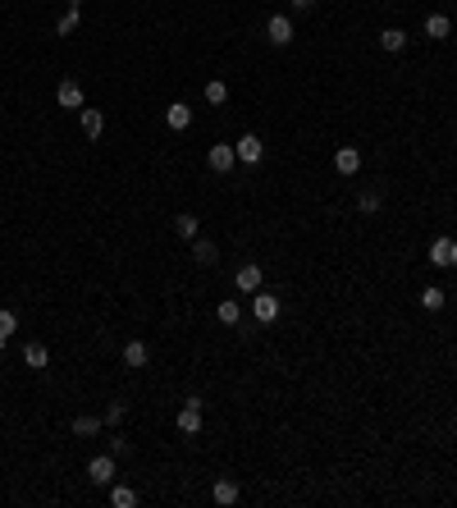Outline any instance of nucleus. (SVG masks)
I'll return each instance as SVG.
<instances>
[{
  "instance_id": "2",
  "label": "nucleus",
  "mask_w": 457,
  "mask_h": 508,
  "mask_svg": "<svg viewBox=\"0 0 457 508\" xmlns=\"http://www.w3.org/2000/svg\"><path fill=\"white\" fill-rule=\"evenodd\" d=\"M430 261L439 270H453L457 266V238H449V233H444V238H434L430 243Z\"/></svg>"
},
{
  "instance_id": "20",
  "label": "nucleus",
  "mask_w": 457,
  "mask_h": 508,
  "mask_svg": "<svg viewBox=\"0 0 457 508\" xmlns=\"http://www.w3.org/2000/svg\"><path fill=\"white\" fill-rule=\"evenodd\" d=\"M110 504L114 508H138V490H133V485H110Z\"/></svg>"
},
{
  "instance_id": "19",
  "label": "nucleus",
  "mask_w": 457,
  "mask_h": 508,
  "mask_svg": "<svg viewBox=\"0 0 457 508\" xmlns=\"http://www.w3.org/2000/svg\"><path fill=\"white\" fill-rule=\"evenodd\" d=\"M449 33H453L449 14H430V18H425V37H434V42H444Z\"/></svg>"
},
{
  "instance_id": "29",
  "label": "nucleus",
  "mask_w": 457,
  "mask_h": 508,
  "mask_svg": "<svg viewBox=\"0 0 457 508\" xmlns=\"http://www.w3.org/2000/svg\"><path fill=\"white\" fill-rule=\"evenodd\" d=\"M110 454H114V458H124V454H129V439L114 435V439H110Z\"/></svg>"
},
{
  "instance_id": "26",
  "label": "nucleus",
  "mask_w": 457,
  "mask_h": 508,
  "mask_svg": "<svg viewBox=\"0 0 457 508\" xmlns=\"http://www.w3.org/2000/svg\"><path fill=\"white\" fill-rule=\"evenodd\" d=\"M215 316L225 321V325H238V321H242V307H238V302L229 298V302H220V307H215Z\"/></svg>"
},
{
  "instance_id": "25",
  "label": "nucleus",
  "mask_w": 457,
  "mask_h": 508,
  "mask_svg": "<svg viewBox=\"0 0 457 508\" xmlns=\"http://www.w3.org/2000/svg\"><path fill=\"white\" fill-rule=\"evenodd\" d=\"M14 330H18V316H14V311H5V307H0V348H5L9 339H14Z\"/></svg>"
},
{
  "instance_id": "24",
  "label": "nucleus",
  "mask_w": 457,
  "mask_h": 508,
  "mask_svg": "<svg viewBox=\"0 0 457 508\" xmlns=\"http://www.w3.org/2000/svg\"><path fill=\"white\" fill-rule=\"evenodd\" d=\"M380 46H384V51H403V46H407V33H403V28H384V33H380Z\"/></svg>"
},
{
  "instance_id": "10",
  "label": "nucleus",
  "mask_w": 457,
  "mask_h": 508,
  "mask_svg": "<svg viewBox=\"0 0 457 508\" xmlns=\"http://www.w3.org/2000/svg\"><path fill=\"white\" fill-rule=\"evenodd\" d=\"M147 362H151V348L142 344V339H129V344H124V366H129V371H142Z\"/></svg>"
},
{
  "instance_id": "15",
  "label": "nucleus",
  "mask_w": 457,
  "mask_h": 508,
  "mask_svg": "<svg viewBox=\"0 0 457 508\" xmlns=\"http://www.w3.org/2000/svg\"><path fill=\"white\" fill-rule=\"evenodd\" d=\"M78 23H83V0H69V9H64V18L55 23V33H60V37H69Z\"/></svg>"
},
{
  "instance_id": "6",
  "label": "nucleus",
  "mask_w": 457,
  "mask_h": 508,
  "mask_svg": "<svg viewBox=\"0 0 457 508\" xmlns=\"http://www.w3.org/2000/svg\"><path fill=\"white\" fill-rule=\"evenodd\" d=\"M233 161H238V151H233L229 142H215V146L206 151V165H210L215 174H229V170H233Z\"/></svg>"
},
{
  "instance_id": "27",
  "label": "nucleus",
  "mask_w": 457,
  "mask_h": 508,
  "mask_svg": "<svg viewBox=\"0 0 457 508\" xmlns=\"http://www.w3.org/2000/svg\"><path fill=\"white\" fill-rule=\"evenodd\" d=\"M124 417H129V403H119V398H114V403L105 408V417H101V422H105V426H119Z\"/></svg>"
},
{
  "instance_id": "8",
  "label": "nucleus",
  "mask_w": 457,
  "mask_h": 508,
  "mask_svg": "<svg viewBox=\"0 0 457 508\" xmlns=\"http://www.w3.org/2000/svg\"><path fill=\"white\" fill-rule=\"evenodd\" d=\"M233 284H238V293H256V289H266V275H261V266H238V275H233Z\"/></svg>"
},
{
  "instance_id": "13",
  "label": "nucleus",
  "mask_w": 457,
  "mask_h": 508,
  "mask_svg": "<svg viewBox=\"0 0 457 508\" xmlns=\"http://www.w3.org/2000/svg\"><path fill=\"white\" fill-rule=\"evenodd\" d=\"M23 362L32 366V371H46V366H51V353H46V344H37V339H32V344H23Z\"/></svg>"
},
{
  "instance_id": "5",
  "label": "nucleus",
  "mask_w": 457,
  "mask_h": 508,
  "mask_svg": "<svg viewBox=\"0 0 457 508\" xmlns=\"http://www.w3.org/2000/svg\"><path fill=\"white\" fill-rule=\"evenodd\" d=\"M233 151H238V161H247V165H261V156H266V142H261L256 133H242V138L233 142Z\"/></svg>"
},
{
  "instance_id": "1",
  "label": "nucleus",
  "mask_w": 457,
  "mask_h": 508,
  "mask_svg": "<svg viewBox=\"0 0 457 508\" xmlns=\"http://www.w3.org/2000/svg\"><path fill=\"white\" fill-rule=\"evenodd\" d=\"M251 316H256L261 325H275V321H279V298H275V293H266V289H256V293H251Z\"/></svg>"
},
{
  "instance_id": "30",
  "label": "nucleus",
  "mask_w": 457,
  "mask_h": 508,
  "mask_svg": "<svg viewBox=\"0 0 457 508\" xmlns=\"http://www.w3.org/2000/svg\"><path fill=\"white\" fill-rule=\"evenodd\" d=\"M288 5H293V14H307V9L316 5V0H288Z\"/></svg>"
},
{
  "instance_id": "14",
  "label": "nucleus",
  "mask_w": 457,
  "mask_h": 508,
  "mask_svg": "<svg viewBox=\"0 0 457 508\" xmlns=\"http://www.w3.org/2000/svg\"><path fill=\"white\" fill-rule=\"evenodd\" d=\"M165 124H170V129H188V124H192V105L188 101H174L170 110H165Z\"/></svg>"
},
{
  "instance_id": "11",
  "label": "nucleus",
  "mask_w": 457,
  "mask_h": 508,
  "mask_svg": "<svg viewBox=\"0 0 457 508\" xmlns=\"http://www.w3.org/2000/svg\"><path fill=\"white\" fill-rule=\"evenodd\" d=\"M334 170L352 179V174L362 170V151H357V146H338V151H334Z\"/></svg>"
},
{
  "instance_id": "3",
  "label": "nucleus",
  "mask_w": 457,
  "mask_h": 508,
  "mask_svg": "<svg viewBox=\"0 0 457 508\" xmlns=\"http://www.w3.org/2000/svg\"><path fill=\"white\" fill-rule=\"evenodd\" d=\"M87 481L92 485H114V454H101L87 463Z\"/></svg>"
},
{
  "instance_id": "7",
  "label": "nucleus",
  "mask_w": 457,
  "mask_h": 508,
  "mask_svg": "<svg viewBox=\"0 0 457 508\" xmlns=\"http://www.w3.org/2000/svg\"><path fill=\"white\" fill-rule=\"evenodd\" d=\"M179 431H183V435H201V398H188V403H183Z\"/></svg>"
},
{
  "instance_id": "18",
  "label": "nucleus",
  "mask_w": 457,
  "mask_h": 508,
  "mask_svg": "<svg viewBox=\"0 0 457 508\" xmlns=\"http://www.w3.org/2000/svg\"><path fill=\"white\" fill-rule=\"evenodd\" d=\"M192 257H197L201 266H215V261H220V248H215V243H206V238H192Z\"/></svg>"
},
{
  "instance_id": "21",
  "label": "nucleus",
  "mask_w": 457,
  "mask_h": 508,
  "mask_svg": "<svg viewBox=\"0 0 457 508\" xmlns=\"http://www.w3.org/2000/svg\"><path fill=\"white\" fill-rule=\"evenodd\" d=\"M197 229H201V220L197 216H174V233H179V238H197Z\"/></svg>"
},
{
  "instance_id": "28",
  "label": "nucleus",
  "mask_w": 457,
  "mask_h": 508,
  "mask_svg": "<svg viewBox=\"0 0 457 508\" xmlns=\"http://www.w3.org/2000/svg\"><path fill=\"white\" fill-rule=\"evenodd\" d=\"M357 207H362L366 216H371V211H380V192H362V197H357Z\"/></svg>"
},
{
  "instance_id": "12",
  "label": "nucleus",
  "mask_w": 457,
  "mask_h": 508,
  "mask_svg": "<svg viewBox=\"0 0 457 508\" xmlns=\"http://www.w3.org/2000/svg\"><path fill=\"white\" fill-rule=\"evenodd\" d=\"M78 115H83V138H101V133H105V115L101 110H87V105H83V110H78Z\"/></svg>"
},
{
  "instance_id": "16",
  "label": "nucleus",
  "mask_w": 457,
  "mask_h": 508,
  "mask_svg": "<svg viewBox=\"0 0 457 508\" xmlns=\"http://www.w3.org/2000/svg\"><path fill=\"white\" fill-rule=\"evenodd\" d=\"M101 417H92V412H83V417H73V435H83V439H92V435H101Z\"/></svg>"
},
{
  "instance_id": "23",
  "label": "nucleus",
  "mask_w": 457,
  "mask_h": 508,
  "mask_svg": "<svg viewBox=\"0 0 457 508\" xmlns=\"http://www.w3.org/2000/svg\"><path fill=\"white\" fill-rule=\"evenodd\" d=\"M206 101L210 105H225L229 101V83H225V78H210V83H206Z\"/></svg>"
},
{
  "instance_id": "17",
  "label": "nucleus",
  "mask_w": 457,
  "mask_h": 508,
  "mask_svg": "<svg viewBox=\"0 0 457 508\" xmlns=\"http://www.w3.org/2000/svg\"><path fill=\"white\" fill-rule=\"evenodd\" d=\"M210 500H215V504H238V481H229V476H225V481H215V490H210Z\"/></svg>"
},
{
  "instance_id": "22",
  "label": "nucleus",
  "mask_w": 457,
  "mask_h": 508,
  "mask_svg": "<svg viewBox=\"0 0 457 508\" xmlns=\"http://www.w3.org/2000/svg\"><path fill=\"white\" fill-rule=\"evenodd\" d=\"M444 302H449V293H444V289H434V284L421 289V307L425 311H444Z\"/></svg>"
},
{
  "instance_id": "9",
  "label": "nucleus",
  "mask_w": 457,
  "mask_h": 508,
  "mask_svg": "<svg viewBox=\"0 0 457 508\" xmlns=\"http://www.w3.org/2000/svg\"><path fill=\"white\" fill-rule=\"evenodd\" d=\"M55 101H60L64 110H83V83H73V78H64V83L55 87Z\"/></svg>"
},
{
  "instance_id": "4",
  "label": "nucleus",
  "mask_w": 457,
  "mask_h": 508,
  "mask_svg": "<svg viewBox=\"0 0 457 508\" xmlns=\"http://www.w3.org/2000/svg\"><path fill=\"white\" fill-rule=\"evenodd\" d=\"M266 42H270V46H288V42H293V18H288V14H275V18L266 23Z\"/></svg>"
}]
</instances>
